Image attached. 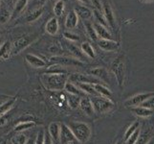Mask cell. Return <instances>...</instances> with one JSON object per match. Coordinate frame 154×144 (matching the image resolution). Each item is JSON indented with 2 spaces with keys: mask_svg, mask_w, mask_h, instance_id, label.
<instances>
[{
  "mask_svg": "<svg viewBox=\"0 0 154 144\" xmlns=\"http://www.w3.org/2000/svg\"><path fill=\"white\" fill-rule=\"evenodd\" d=\"M69 76L67 74H52L45 73L42 74L40 77V81L42 85L48 90L53 91H60L64 90V87L68 82Z\"/></svg>",
  "mask_w": 154,
  "mask_h": 144,
  "instance_id": "6da1fadb",
  "label": "cell"
},
{
  "mask_svg": "<svg viewBox=\"0 0 154 144\" xmlns=\"http://www.w3.org/2000/svg\"><path fill=\"white\" fill-rule=\"evenodd\" d=\"M67 126L70 128L72 133L82 143H87L92 136V130L85 122L82 121H70L67 123Z\"/></svg>",
  "mask_w": 154,
  "mask_h": 144,
  "instance_id": "7a4b0ae2",
  "label": "cell"
},
{
  "mask_svg": "<svg viewBox=\"0 0 154 144\" xmlns=\"http://www.w3.org/2000/svg\"><path fill=\"white\" fill-rule=\"evenodd\" d=\"M110 70L112 71L114 76L118 82L120 88L124 87L125 74H126V66L125 55H119L111 63Z\"/></svg>",
  "mask_w": 154,
  "mask_h": 144,
  "instance_id": "3957f363",
  "label": "cell"
},
{
  "mask_svg": "<svg viewBox=\"0 0 154 144\" xmlns=\"http://www.w3.org/2000/svg\"><path fill=\"white\" fill-rule=\"evenodd\" d=\"M91 101L95 114H104L111 111L115 107V104L111 99L103 97V96H91Z\"/></svg>",
  "mask_w": 154,
  "mask_h": 144,
  "instance_id": "277c9868",
  "label": "cell"
},
{
  "mask_svg": "<svg viewBox=\"0 0 154 144\" xmlns=\"http://www.w3.org/2000/svg\"><path fill=\"white\" fill-rule=\"evenodd\" d=\"M38 34H30V35H25L20 37L13 43V50H12V55H17L20 53L26 47L29 46L32 42H34L36 38H38Z\"/></svg>",
  "mask_w": 154,
  "mask_h": 144,
  "instance_id": "5b68a950",
  "label": "cell"
},
{
  "mask_svg": "<svg viewBox=\"0 0 154 144\" xmlns=\"http://www.w3.org/2000/svg\"><path fill=\"white\" fill-rule=\"evenodd\" d=\"M50 62L53 65H58L64 67H78L83 66L81 60L65 56H53L50 58Z\"/></svg>",
  "mask_w": 154,
  "mask_h": 144,
  "instance_id": "8992f818",
  "label": "cell"
},
{
  "mask_svg": "<svg viewBox=\"0 0 154 144\" xmlns=\"http://www.w3.org/2000/svg\"><path fill=\"white\" fill-rule=\"evenodd\" d=\"M68 81H70L74 84H103L102 81L93 75H87V74L82 73H73L70 74Z\"/></svg>",
  "mask_w": 154,
  "mask_h": 144,
  "instance_id": "52a82bcc",
  "label": "cell"
},
{
  "mask_svg": "<svg viewBox=\"0 0 154 144\" xmlns=\"http://www.w3.org/2000/svg\"><path fill=\"white\" fill-rule=\"evenodd\" d=\"M154 95V92H142V93H138L133 96H131L128 99H126L124 105L126 108H135V107L141 106L143 103L145 102L146 100H147L149 97Z\"/></svg>",
  "mask_w": 154,
  "mask_h": 144,
  "instance_id": "ba28073f",
  "label": "cell"
},
{
  "mask_svg": "<svg viewBox=\"0 0 154 144\" xmlns=\"http://www.w3.org/2000/svg\"><path fill=\"white\" fill-rule=\"evenodd\" d=\"M98 45L102 50L106 52H116L120 49V42L114 40H100L98 41Z\"/></svg>",
  "mask_w": 154,
  "mask_h": 144,
  "instance_id": "9c48e42d",
  "label": "cell"
},
{
  "mask_svg": "<svg viewBox=\"0 0 154 144\" xmlns=\"http://www.w3.org/2000/svg\"><path fill=\"white\" fill-rule=\"evenodd\" d=\"M25 60L34 68H43L47 66V62L45 60H43V59L38 55L31 54V53H28V54L25 55Z\"/></svg>",
  "mask_w": 154,
  "mask_h": 144,
  "instance_id": "30bf717a",
  "label": "cell"
},
{
  "mask_svg": "<svg viewBox=\"0 0 154 144\" xmlns=\"http://www.w3.org/2000/svg\"><path fill=\"white\" fill-rule=\"evenodd\" d=\"M61 132V124L58 122H51L48 126V134L55 144H58Z\"/></svg>",
  "mask_w": 154,
  "mask_h": 144,
  "instance_id": "8fae6325",
  "label": "cell"
},
{
  "mask_svg": "<svg viewBox=\"0 0 154 144\" xmlns=\"http://www.w3.org/2000/svg\"><path fill=\"white\" fill-rule=\"evenodd\" d=\"M94 28L95 31H96L97 36L100 40H113V36L110 33L109 30L107 29V27L100 23L98 22H94Z\"/></svg>",
  "mask_w": 154,
  "mask_h": 144,
  "instance_id": "7c38bea8",
  "label": "cell"
},
{
  "mask_svg": "<svg viewBox=\"0 0 154 144\" xmlns=\"http://www.w3.org/2000/svg\"><path fill=\"white\" fill-rule=\"evenodd\" d=\"M79 109H81L84 114L88 116H93L95 114L93 104L91 101V97H89L88 95L83 96L81 100V104H79Z\"/></svg>",
  "mask_w": 154,
  "mask_h": 144,
  "instance_id": "4fadbf2b",
  "label": "cell"
},
{
  "mask_svg": "<svg viewBox=\"0 0 154 144\" xmlns=\"http://www.w3.org/2000/svg\"><path fill=\"white\" fill-rule=\"evenodd\" d=\"M90 75H93L94 77L98 78L100 81H102L103 83H105L106 85L109 84V75L108 71L106 70L103 67H96L93 68L91 70H89Z\"/></svg>",
  "mask_w": 154,
  "mask_h": 144,
  "instance_id": "5bb4252c",
  "label": "cell"
},
{
  "mask_svg": "<svg viewBox=\"0 0 154 144\" xmlns=\"http://www.w3.org/2000/svg\"><path fill=\"white\" fill-rule=\"evenodd\" d=\"M103 14L105 17V19L107 21L108 25L110 27L114 28L115 27V18H114V14L113 11L111 9L110 5L107 3L106 0H103Z\"/></svg>",
  "mask_w": 154,
  "mask_h": 144,
  "instance_id": "9a60e30c",
  "label": "cell"
},
{
  "mask_svg": "<svg viewBox=\"0 0 154 144\" xmlns=\"http://www.w3.org/2000/svg\"><path fill=\"white\" fill-rule=\"evenodd\" d=\"M79 22V15L77 14L75 10H71L68 13L65 18V27L67 29H74L77 27Z\"/></svg>",
  "mask_w": 154,
  "mask_h": 144,
  "instance_id": "2e32d148",
  "label": "cell"
},
{
  "mask_svg": "<svg viewBox=\"0 0 154 144\" xmlns=\"http://www.w3.org/2000/svg\"><path fill=\"white\" fill-rule=\"evenodd\" d=\"M12 50H13V43L9 40L4 41L0 45V59L2 60H8L12 56Z\"/></svg>",
  "mask_w": 154,
  "mask_h": 144,
  "instance_id": "e0dca14e",
  "label": "cell"
},
{
  "mask_svg": "<svg viewBox=\"0 0 154 144\" xmlns=\"http://www.w3.org/2000/svg\"><path fill=\"white\" fill-rule=\"evenodd\" d=\"M45 31L47 34L50 36H55L58 32V21L57 18H51L48 21L46 22L45 25Z\"/></svg>",
  "mask_w": 154,
  "mask_h": 144,
  "instance_id": "ac0fdd59",
  "label": "cell"
},
{
  "mask_svg": "<svg viewBox=\"0 0 154 144\" xmlns=\"http://www.w3.org/2000/svg\"><path fill=\"white\" fill-rule=\"evenodd\" d=\"M15 100H17V98H14V97L8 98L6 100H4L3 102L0 104V117L3 115H6L9 111L12 110V108L15 103Z\"/></svg>",
  "mask_w": 154,
  "mask_h": 144,
  "instance_id": "d6986e66",
  "label": "cell"
},
{
  "mask_svg": "<svg viewBox=\"0 0 154 144\" xmlns=\"http://www.w3.org/2000/svg\"><path fill=\"white\" fill-rule=\"evenodd\" d=\"M64 90L68 94H73V95H79V96H85L86 94L84 93L82 90L79 88L78 85L74 84L70 81H68L64 87Z\"/></svg>",
  "mask_w": 154,
  "mask_h": 144,
  "instance_id": "ffe728a7",
  "label": "cell"
},
{
  "mask_svg": "<svg viewBox=\"0 0 154 144\" xmlns=\"http://www.w3.org/2000/svg\"><path fill=\"white\" fill-rule=\"evenodd\" d=\"M131 110L136 116L142 117V118H146V117H149L153 114V110L145 108V107H142V106H138V107H135V108H132Z\"/></svg>",
  "mask_w": 154,
  "mask_h": 144,
  "instance_id": "44dd1931",
  "label": "cell"
},
{
  "mask_svg": "<svg viewBox=\"0 0 154 144\" xmlns=\"http://www.w3.org/2000/svg\"><path fill=\"white\" fill-rule=\"evenodd\" d=\"M36 125L35 121L33 120H25V121H19L18 123L14 126V132L17 133H23L26 130H29L34 128Z\"/></svg>",
  "mask_w": 154,
  "mask_h": 144,
  "instance_id": "7402d4cb",
  "label": "cell"
},
{
  "mask_svg": "<svg viewBox=\"0 0 154 144\" xmlns=\"http://www.w3.org/2000/svg\"><path fill=\"white\" fill-rule=\"evenodd\" d=\"M77 14L79 18H82L83 20H88L92 18L93 12L86 6H82V5H79V6L75 9Z\"/></svg>",
  "mask_w": 154,
  "mask_h": 144,
  "instance_id": "603a6c76",
  "label": "cell"
},
{
  "mask_svg": "<svg viewBox=\"0 0 154 144\" xmlns=\"http://www.w3.org/2000/svg\"><path fill=\"white\" fill-rule=\"evenodd\" d=\"M94 88H95V89H96V91L99 94V96H103V97H105V98L112 99V96H113L112 91H111L108 88H106L104 85L94 84Z\"/></svg>",
  "mask_w": 154,
  "mask_h": 144,
  "instance_id": "cb8c5ba5",
  "label": "cell"
},
{
  "mask_svg": "<svg viewBox=\"0 0 154 144\" xmlns=\"http://www.w3.org/2000/svg\"><path fill=\"white\" fill-rule=\"evenodd\" d=\"M13 13L10 12V10L8 9V6H6L4 3L0 6V23L4 24L8 22V21L12 18Z\"/></svg>",
  "mask_w": 154,
  "mask_h": 144,
  "instance_id": "d4e9b609",
  "label": "cell"
},
{
  "mask_svg": "<svg viewBox=\"0 0 154 144\" xmlns=\"http://www.w3.org/2000/svg\"><path fill=\"white\" fill-rule=\"evenodd\" d=\"M81 49H82V52L83 53V54L85 56H87L88 58H90V59L96 58V52H95L91 43H89V42H87V41L82 42V45H81Z\"/></svg>",
  "mask_w": 154,
  "mask_h": 144,
  "instance_id": "484cf974",
  "label": "cell"
},
{
  "mask_svg": "<svg viewBox=\"0 0 154 144\" xmlns=\"http://www.w3.org/2000/svg\"><path fill=\"white\" fill-rule=\"evenodd\" d=\"M82 98V96L68 94V96H67V102H68V106L70 107V109L76 110V109L79 108V104H81Z\"/></svg>",
  "mask_w": 154,
  "mask_h": 144,
  "instance_id": "4316f807",
  "label": "cell"
},
{
  "mask_svg": "<svg viewBox=\"0 0 154 144\" xmlns=\"http://www.w3.org/2000/svg\"><path fill=\"white\" fill-rule=\"evenodd\" d=\"M28 4V0H18L15 4V6L14 8V11H13V14L12 17L14 18L15 15H18L19 14H21L23 12V10L25 9V7L27 6Z\"/></svg>",
  "mask_w": 154,
  "mask_h": 144,
  "instance_id": "83f0119b",
  "label": "cell"
},
{
  "mask_svg": "<svg viewBox=\"0 0 154 144\" xmlns=\"http://www.w3.org/2000/svg\"><path fill=\"white\" fill-rule=\"evenodd\" d=\"M84 26H85L86 32H87L88 36L90 37V38H91V40H97L99 38H98V36H97L96 31H95V28H94L93 23L89 22L88 20H85V21H84Z\"/></svg>",
  "mask_w": 154,
  "mask_h": 144,
  "instance_id": "f1b7e54d",
  "label": "cell"
},
{
  "mask_svg": "<svg viewBox=\"0 0 154 144\" xmlns=\"http://www.w3.org/2000/svg\"><path fill=\"white\" fill-rule=\"evenodd\" d=\"M27 139V136L23 133H17L11 138V144H26Z\"/></svg>",
  "mask_w": 154,
  "mask_h": 144,
  "instance_id": "f546056e",
  "label": "cell"
},
{
  "mask_svg": "<svg viewBox=\"0 0 154 144\" xmlns=\"http://www.w3.org/2000/svg\"><path fill=\"white\" fill-rule=\"evenodd\" d=\"M138 129H140V123H139V121H135L126 129V131L125 133L124 140H126L127 138H128L131 135H133Z\"/></svg>",
  "mask_w": 154,
  "mask_h": 144,
  "instance_id": "4dcf8cb0",
  "label": "cell"
},
{
  "mask_svg": "<svg viewBox=\"0 0 154 144\" xmlns=\"http://www.w3.org/2000/svg\"><path fill=\"white\" fill-rule=\"evenodd\" d=\"M152 137H153V136L150 134V132L145 130L144 132H141L140 136L138 138V141L136 144H146Z\"/></svg>",
  "mask_w": 154,
  "mask_h": 144,
  "instance_id": "1f68e13d",
  "label": "cell"
},
{
  "mask_svg": "<svg viewBox=\"0 0 154 144\" xmlns=\"http://www.w3.org/2000/svg\"><path fill=\"white\" fill-rule=\"evenodd\" d=\"M42 14H43V9L42 8L35 10L28 14V17L26 18V21H27V22H34V21L38 20L41 17Z\"/></svg>",
  "mask_w": 154,
  "mask_h": 144,
  "instance_id": "d6a6232c",
  "label": "cell"
},
{
  "mask_svg": "<svg viewBox=\"0 0 154 144\" xmlns=\"http://www.w3.org/2000/svg\"><path fill=\"white\" fill-rule=\"evenodd\" d=\"M93 14H94V17H95V19H96V22L100 23V24H103L104 26H107L108 25L107 21H106V19H105V17H104L103 13H102L100 11L95 9L93 11Z\"/></svg>",
  "mask_w": 154,
  "mask_h": 144,
  "instance_id": "836d02e7",
  "label": "cell"
},
{
  "mask_svg": "<svg viewBox=\"0 0 154 144\" xmlns=\"http://www.w3.org/2000/svg\"><path fill=\"white\" fill-rule=\"evenodd\" d=\"M64 11V1L63 0H57L54 5V13L57 17H60Z\"/></svg>",
  "mask_w": 154,
  "mask_h": 144,
  "instance_id": "e575fe53",
  "label": "cell"
},
{
  "mask_svg": "<svg viewBox=\"0 0 154 144\" xmlns=\"http://www.w3.org/2000/svg\"><path fill=\"white\" fill-rule=\"evenodd\" d=\"M141 134V129H138L133 135H131L126 140H125V144H136L138 141V138Z\"/></svg>",
  "mask_w": 154,
  "mask_h": 144,
  "instance_id": "d590c367",
  "label": "cell"
},
{
  "mask_svg": "<svg viewBox=\"0 0 154 144\" xmlns=\"http://www.w3.org/2000/svg\"><path fill=\"white\" fill-rule=\"evenodd\" d=\"M45 134L46 133L43 129L39 130V132L35 136V144H44Z\"/></svg>",
  "mask_w": 154,
  "mask_h": 144,
  "instance_id": "8d00e7d4",
  "label": "cell"
},
{
  "mask_svg": "<svg viewBox=\"0 0 154 144\" xmlns=\"http://www.w3.org/2000/svg\"><path fill=\"white\" fill-rule=\"evenodd\" d=\"M141 106L147 109H150V110H154V95L149 97L147 100H146Z\"/></svg>",
  "mask_w": 154,
  "mask_h": 144,
  "instance_id": "74e56055",
  "label": "cell"
},
{
  "mask_svg": "<svg viewBox=\"0 0 154 144\" xmlns=\"http://www.w3.org/2000/svg\"><path fill=\"white\" fill-rule=\"evenodd\" d=\"M69 49H70V52H73L77 57H79V59H82V52L79 51V48L76 47L75 45H73V44L70 43V45H69Z\"/></svg>",
  "mask_w": 154,
  "mask_h": 144,
  "instance_id": "f35d334b",
  "label": "cell"
},
{
  "mask_svg": "<svg viewBox=\"0 0 154 144\" xmlns=\"http://www.w3.org/2000/svg\"><path fill=\"white\" fill-rule=\"evenodd\" d=\"M63 36H64V38L70 41H78L79 39V37L75 34H72V33H69V32H65L64 34H63Z\"/></svg>",
  "mask_w": 154,
  "mask_h": 144,
  "instance_id": "ab89813d",
  "label": "cell"
},
{
  "mask_svg": "<svg viewBox=\"0 0 154 144\" xmlns=\"http://www.w3.org/2000/svg\"><path fill=\"white\" fill-rule=\"evenodd\" d=\"M91 3L96 7L97 10L100 11L103 9V3H102V0H91Z\"/></svg>",
  "mask_w": 154,
  "mask_h": 144,
  "instance_id": "60d3db41",
  "label": "cell"
},
{
  "mask_svg": "<svg viewBox=\"0 0 154 144\" xmlns=\"http://www.w3.org/2000/svg\"><path fill=\"white\" fill-rule=\"evenodd\" d=\"M44 144H55V143H54V141L52 140V138H51V136H49L48 133H46V134H45Z\"/></svg>",
  "mask_w": 154,
  "mask_h": 144,
  "instance_id": "b9f144b4",
  "label": "cell"
},
{
  "mask_svg": "<svg viewBox=\"0 0 154 144\" xmlns=\"http://www.w3.org/2000/svg\"><path fill=\"white\" fill-rule=\"evenodd\" d=\"M26 144H35V136H32L27 139Z\"/></svg>",
  "mask_w": 154,
  "mask_h": 144,
  "instance_id": "7bdbcfd3",
  "label": "cell"
},
{
  "mask_svg": "<svg viewBox=\"0 0 154 144\" xmlns=\"http://www.w3.org/2000/svg\"><path fill=\"white\" fill-rule=\"evenodd\" d=\"M2 1L6 6H12L14 3V0H2Z\"/></svg>",
  "mask_w": 154,
  "mask_h": 144,
  "instance_id": "ee69618b",
  "label": "cell"
},
{
  "mask_svg": "<svg viewBox=\"0 0 154 144\" xmlns=\"http://www.w3.org/2000/svg\"><path fill=\"white\" fill-rule=\"evenodd\" d=\"M68 144H83V143H82V142L79 141V139H77V138H75V139L72 140L71 142H69Z\"/></svg>",
  "mask_w": 154,
  "mask_h": 144,
  "instance_id": "f6af8a7d",
  "label": "cell"
},
{
  "mask_svg": "<svg viewBox=\"0 0 154 144\" xmlns=\"http://www.w3.org/2000/svg\"><path fill=\"white\" fill-rule=\"evenodd\" d=\"M79 1H81L82 3H84V4H90L91 3V1H90V0H79Z\"/></svg>",
  "mask_w": 154,
  "mask_h": 144,
  "instance_id": "bcb514c9",
  "label": "cell"
},
{
  "mask_svg": "<svg viewBox=\"0 0 154 144\" xmlns=\"http://www.w3.org/2000/svg\"><path fill=\"white\" fill-rule=\"evenodd\" d=\"M142 2H145V3H151V2H153L154 0H141Z\"/></svg>",
  "mask_w": 154,
  "mask_h": 144,
  "instance_id": "7dc6e473",
  "label": "cell"
},
{
  "mask_svg": "<svg viewBox=\"0 0 154 144\" xmlns=\"http://www.w3.org/2000/svg\"><path fill=\"white\" fill-rule=\"evenodd\" d=\"M115 144H125V140L120 139V140H118V141H116V143H115Z\"/></svg>",
  "mask_w": 154,
  "mask_h": 144,
  "instance_id": "c3c4849f",
  "label": "cell"
},
{
  "mask_svg": "<svg viewBox=\"0 0 154 144\" xmlns=\"http://www.w3.org/2000/svg\"><path fill=\"white\" fill-rule=\"evenodd\" d=\"M146 144H154V137H152L151 139H150L149 141H148Z\"/></svg>",
  "mask_w": 154,
  "mask_h": 144,
  "instance_id": "681fc988",
  "label": "cell"
},
{
  "mask_svg": "<svg viewBox=\"0 0 154 144\" xmlns=\"http://www.w3.org/2000/svg\"><path fill=\"white\" fill-rule=\"evenodd\" d=\"M1 44H2V43H1V41H0V45H1Z\"/></svg>",
  "mask_w": 154,
  "mask_h": 144,
  "instance_id": "f907efd6",
  "label": "cell"
},
{
  "mask_svg": "<svg viewBox=\"0 0 154 144\" xmlns=\"http://www.w3.org/2000/svg\"><path fill=\"white\" fill-rule=\"evenodd\" d=\"M0 6H1V3H0Z\"/></svg>",
  "mask_w": 154,
  "mask_h": 144,
  "instance_id": "816d5d0a",
  "label": "cell"
},
{
  "mask_svg": "<svg viewBox=\"0 0 154 144\" xmlns=\"http://www.w3.org/2000/svg\"><path fill=\"white\" fill-rule=\"evenodd\" d=\"M0 99H1V98H0Z\"/></svg>",
  "mask_w": 154,
  "mask_h": 144,
  "instance_id": "f5cc1de1",
  "label": "cell"
}]
</instances>
